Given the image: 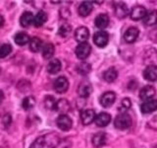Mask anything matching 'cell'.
Segmentation results:
<instances>
[{
	"mask_svg": "<svg viewBox=\"0 0 157 148\" xmlns=\"http://www.w3.org/2000/svg\"><path fill=\"white\" fill-rule=\"evenodd\" d=\"M3 100H4V93L0 90V103H2Z\"/></svg>",
	"mask_w": 157,
	"mask_h": 148,
	"instance_id": "cell-38",
	"label": "cell"
},
{
	"mask_svg": "<svg viewBox=\"0 0 157 148\" xmlns=\"http://www.w3.org/2000/svg\"><path fill=\"white\" fill-rule=\"evenodd\" d=\"M78 93L82 98H87L92 93V86L90 82H82L78 88Z\"/></svg>",
	"mask_w": 157,
	"mask_h": 148,
	"instance_id": "cell-16",
	"label": "cell"
},
{
	"mask_svg": "<svg viewBox=\"0 0 157 148\" xmlns=\"http://www.w3.org/2000/svg\"><path fill=\"white\" fill-rule=\"evenodd\" d=\"M139 34L140 31L136 27H131L124 34V39L128 43H132L136 41L137 37H139Z\"/></svg>",
	"mask_w": 157,
	"mask_h": 148,
	"instance_id": "cell-11",
	"label": "cell"
},
{
	"mask_svg": "<svg viewBox=\"0 0 157 148\" xmlns=\"http://www.w3.org/2000/svg\"><path fill=\"white\" fill-rule=\"evenodd\" d=\"M144 77L145 80L153 82L157 80V66L148 65L144 71Z\"/></svg>",
	"mask_w": 157,
	"mask_h": 148,
	"instance_id": "cell-13",
	"label": "cell"
},
{
	"mask_svg": "<svg viewBox=\"0 0 157 148\" xmlns=\"http://www.w3.org/2000/svg\"><path fill=\"white\" fill-rule=\"evenodd\" d=\"M90 38V31L86 27H80L76 30L75 32V39L76 41L80 43H86V41Z\"/></svg>",
	"mask_w": 157,
	"mask_h": 148,
	"instance_id": "cell-9",
	"label": "cell"
},
{
	"mask_svg": "<svg viewBox=\"0 0 157 148\" xmlns=\"http://www.w3.org/2000/svg\"><path fill=\"white\" fill-rule=\"evenodd\" d=\"M15 39V43H16L18 46H25V44H27L29 42V37L27 33H24V32H21V33H18L16 36L14 38Z\"/></svg>",
	"mask_w": 157,
	"mask_h": 148,
	"instance_id": "cell-28",
	"label": "cell"
},
{
	"mask_svg": "<svg viewBox=\"0 0 157 148\" xmlns=\"http://www.w3.org/2000/svg\"><path fill=\"white\" fill-rule=\"evenodd\" d=\"M157 110V99H150L145 101L140 106V111L142 113H150Z\"/></svg>",
	"mask_w": 157,
	"mask_h": 148,
	"instance_id": "cell-10",
	"label": "cell"
},
{
	"mask_svg": "<svg viewBox=\"0 0 157 148\" xmlns=\"http://www.w3.org/2000/svg\"><path fill=\"white\" fill-rule=\"evenodd\" d=\"M90 70H91V65L90 63L85 62V61L80 63L77 66V71L80 74H82V75H86V74L90 72Z\"/></svg>",
	"mask_w": 157,
	"mask_h": 148,
	"instance_id": "cell-31",
	"label": "cell"
},
{
	"mask_svg": "<svg viewBox=\"0 0 157 148\" xmlns=\"http://www.w3.org/2000/svg\"><path fill=\"white\" fill-rule=\"evenodd\" d=\"M47 21V15L44 11H39L36 16L33 17V25L36 27H41L42 25Z\"/></svg>",
	"mask_w": 157,
	"mask_h": 148,
	"instance_id": "cell-26",
	"label": "cell"
},
{
	"mask_svg": "<svg viewBox=\"0 0 157 148\" xmlns=\"http://www.w3.org/2000/svg\"><path fill=\"white\" fill-rule=\"evenodd\" d=\"M52 3H55V4H58V3H60V1H51Z\"/></svg>",
	"mask_w": 157,
	"mask_h": 148,
	"instance_id": "cell-40",
	"label": "cell"
},
{
	"mask_svg": "<svg viewBox=\"0 0 157 148\" xmlns=\"http://www.w3.org/2000/svg\"><path fill=\"white\" fill-rule=\"evenodd\" d=\"M132 106V102L129 98H125L123 99L122 102H121V106L119 108V111L122 112V113H126L127 110H129Z\"/></svg>",
	"mask_w": 157,
	"mask_h": 148,
	"instance_id": "cell-34",
	"label": "cell"
},
{
	"mask_svg": "<svg viewBox=\"0 0 157 148\" xmlns=\"http://www.w3.org/2000/svg\"><path fill=\"white\" fill-rule=\"evenodd\" d=\"M95 123L97 126L99 127H105L109 125V122L111 121V116L107 113H100L95 117Z\"/></svg>",
	"mask_w": 157,
	"mask_h": 148,
	"instance_id": "cell-12",
	"label": "cell"
},
{
	"mask_svg": "<svg viewBox=\"0 0 157 148\" xmlns=\"http://www.w3.org/2000/svg\"><path fill=\"white\" fill-rule=\"evenodd\" d=\"M94 24L98 29H105L109 25V17L107 14H99L95 18Z\"/></svg>",
	"mask_w": 157,
	"mask_h": 148,
	"instance_id": "cell-20",
	"label": "cell"
},
{
	"mask_svg": "<svg viewBox=\"0 0 157 148\" xmlns=\"http://www.w3.org/2000/svg\"><path fill=\"white\" fill-rule=\"evenodd\" d=\"M61 141V138L56 132H50L37 137L29 148H56Z\"/></svg>",
	"mask_w": 157,
	"mask_h": 148,
	"instance_id": "cell-1",
	"label": "cell"
},
{
	"mask_svg": "<svg viewBox=\"0 0 157 148\" xmlns=\"http://www.w3.org/2000/svg\"><path fill=\"white\" fill-rule=\"evenodd\" d=\"M95 117H96L95 112L93 110H90V109L85 110L81 113V120L85 125H90V123H91L95 120Z\"/></svg>",
	"mask_w": 157,
	"mask_h": 148,
	"instance_id": "cell-14",
	"label": "cell"
},
{
	"mask_svg": "<svg viewBox=\"0 0 157 148\" xmlns=\"http://www.w3.org/2000/svg\"><path fill=\"white\" fill-rule=\"evenodd\" d=\"M8 117H9V115H6V116H5L4 117H3V122H4V125H6V126L7 125H10V123H11V118H10V120H8L7 121V118H8Z\"/></svg>",
	"mask_w": 157,
	"mask_h": 148,
	"instance_id": "cell-37",
	"label": "cell"
},
{
	"mask_svg": "<svg viewBox=\"0 0 157 148\" xmlns=\"http://www.w3.org/2000/svg\"><path fill=\"white\" fill-rule=\"evenodd\" d=\"M56 123H57V126L63 131H68L69 130H71V127L73 125V121L71 120V117L65 115V113H63V115H60L58 117Z\"/></svg>",
	"mask_w": 157,
	"mask_h": 148,
	"instance_id": "cell-5",
	"label": "cell"
},
{
	"mask_svg": "<svg viewBox=\"0 0 157 148\" xmlns=\"http://www.w3.org/2000/svg\"><path fill=\"white\" fill-rule=\"evenodd\" d=\"M148 126L151 127L152 130H157V116L152 117L151 120L148 121Z\"/></svg>",
	"mask_w": 157,
	"mask_h": 148,
	"instance_id": "cell-36",
	"label": "cell"
},
{
	"mask_svg": "<svg viewBox=\"0 0 157 148\" xmlns=\"http://www.w3.org/2000/svg\"><path fill=\"white\" fill-rule=\"evenodd\" d=\"M154 95H155V89L151 85L144 86L140 92V98L142 101H148Z\"/></svg>",
	"mask_w": 157,
	"mask_h": 148,
	"instance_id": "cell-15",
	"label": "cell"
},
{
	"mask_svg": "<svg viewBox=\"0 0 157 148\" xmlns=\"http://www.w3.org/2000/svg\"><path fill=\"white\" fill-rule=\"evenodd\" d=\"M91 51V47L88 43H82L78 44L76 47V56L81 60H85V59L90 56Z\"/></svg>",
	"mask_w": 157,
	"mask_h": 148,
	"instance_id": "cell-3",
	"label": "cell"
},
{
	"mask_svg": "<svg viewBox=\"0 0 157 148\" xmlns=\"http://www.w3.org/2000/svg\"><path fill=\"white\" fill-rule=\"evenodd\" d=\"M69 109H70V104L65 99H60L58 102H56L55 107H54V110L60 113H66L69 111Z\"/></svg>",
	"mask_w": 157,
	"mask_h": 148,
	"instance_id": "cell-27",
	"label": "cell"
},
{
	"mask_svg": "<svg viewBox=\"0 0 157 148\" xmlns=\"http://www.w3.org/2000/svg\"><path fill=\"white\" fill-rule=\"evenodd\" d=\"M54 52H55V47L52 43H46L42 47V56L45 59H50L53 56Z\"/></svg>",
	"mask_w": 157,
	"mask_h": 148,
	"instance_id": "cell-29",
	"label": "cell"
},
{
	"mask_svg": "<svg viewBox=\"0 0 157 148\" xmlns=\"http://www.w3.org/2000/svg\"><path fill=\"white\" fill-rule=\"evenodd\" d=\"M115 14L119 19H124L129 15L128 6L123 2H119L115 5Z\"/></svg>",
	"mask_w": 157,
	"mask_h": 148,
	"instance_id": "cell-17",
	"label": "cell"
},
{
	"mask_svg": "<svg viewBox=\"0 0 157 148\" xmlns=\"http://www.w3.org/2000/svg\"><path fill=\"white\" fill-rule=\"evenodd\" d=\"M33 22V15L31 12H25L20 18V24L24 28L29 27Z\"/></svg>",
	"mask_w": 157,
	"mask_h": 148,
	"instance_id": "cell-25",
	"label": "cell"
},
{
	"mask_svg": "<svg viewBox=\"0 0 157 148\" xmlns=\"http://www.w3.org/2000/svg\"><path fill=\"white\" fill-rule=\"evenodd\" d=\"M43 46L42 41L37 37H33L29 39V49L33 52H38Z\"/></svg>",
	"mask_w": 157,
	"mask_h": 148,
	"instance_id": "cell-23",
	"label": "cell"
},
{
	"mask_svg": "<svg viewBox=\"0 0 157 148\" xmlns=\"http://www.w3.org/2000/svg\"><path fill=\"white\" fill-rule=\"evenodd\" d=\"M34 105H36V100H34V97H33V96L26 97L22 102V107L24 108V110H26V111H29V110H31V109H33L34 107Z\"/></svg>",
	"mask_w": 157,
	"mask_h": 148,
	"instance_id": "cell-30",
	"label": "cell"
},
{
	"mask_svg": "<svg viewBox=\"0 0 157 148\" xmlns=\"http://www.w3.org/2000/svg\"><path fill=\"white\" fill-rule=\"evenodd\" d=\"M117 77H118V72L115 67H110L104 72V74H103V78H104V80L108 83L114 82L117 79Z\"/></svg>",
	"mask_w": 157,
	"mask_h": 148,
	"instance_id": "cell-22",
	"label": "cell"
},
{
	"mask_svg": "<svg viewBox=\"0 0 157 148\" xmlns=\"http://www.w3.org/2000/svg\"><path fill=\"white\" fill-rule=\"evenodd\" d=\"M92 2H90V1H83L82 3H81V5L78 6V14L81 15L82 17H86L88 16L91 11H92Z\"/></svg>",
	"mask_w": 157,
	"mask_h": 148,
	"instance_id": "cell-19",
	"label": "cell"
},
{
	"mask_svg": "<svg viewBox=\"0 0 157 148\" xmlns=\"http://www.w3.org/2000/svg\"><path fill=\"white\" fill-rule=\"evenodd\" d=\"M153 148H157V145H156V146H154V147H153Z\"/></svg>",
	"mask_w": 157,
	"mask_h": 148,
	"instance_id": "cell-41",
	"label": "cell"
},
{
	"mask_svg": "<svg viewBox=\"0 0 157 148\" xmlns=\"http://www.w3.org/2000/svg\"><path fill=\"white\" fill-rule=\"evenodd\" d=\"M3 25H4V18L0 15V28H1Z\"/></svg>",
	"mask_w": 157,
	"mask_h": 148,
	"instance_id": "cell-39",
	"label": "cell"
},
{
	"mask_svg": "<svg viewBox=\"0 0 157 148\" xmlns=\"http://www.w3.org/2000/svg\"><path fill=\"white\" fill-rule=\"evenodd\" d=\"M144 19V24L146 26H153L157 24V11L156 10H152L149 13H146Z\"/></svg>",
	"mask_w": 157,
	"mask_h": 148,
	"instance_id": "cell-24",
	"label": "cell"
},
{
	"mask_svg": "<svg viewBox=\"0 0 157 148\" xmlns=\"http://www.w3.org/2000/svg\"><path fill=\"white\" fill-rule=\"evenodd\" d=\"M62 64L60 62V60L57 58H54L52 60H50V62L48 63L47 65V71L50 74H56L59 71L61 70Z\"/></svg>",
	"mask_w": 157,
	"mask_h": 148,
	"instance_id": "cell-21",
	"label": "cell"
},
{
	"mask_svg": "<svg viewBox=\"0 0 157 148\" xmlns=\"http://www.w3.org/2000/svg\"><path fill=\"white\" fill-rule=\"evenodd\" d=\"M132 117L129 113H122L120 115H118L115 117V121H114V125L116 128L118 130H127L132 125Z\"/></svg>",
	"mask_w": 157,
	"mask_h": 148,
	"instance_id": "cell-2",
	"label": "cell"
},
{
	"mask_svg": "<svg viewBox=\"0 0 157 148\" xmlns=\"http://www.w3.org/2000/svg\"><path fill=\"white\" fill-rule=\"evenodd\" d=\"M55 100H54V98L52 96H46L44 98V105L47 109H50V110H54V107H55Z\"/></svg>",
	"mask_w": 157,
	"mask_h": 148,
	"instance_id": "cell-35",
	"label": "cell"
},
{
	"mask_svg": "<svg viewBox=\"0 0 157 148\" xmlns=\"http://www.w3.org/2000/svg\"><path fill=\"white\" fill-rule=\"evenodd\" d=\"M146 9L144 6H140V5H137L135 6L132 9V11L130 12V16L131 19L134 20V21H140V20L144 19L146 15Z\"/></svg>",
	"mask_w": 157,
	"mask_h": 148,
	"instance_id": "cell-8",
	"label": "cell"
},
{
	"mask_svg": "<svg viewBox=\"0 0 157 148\" xmlns=\"http://www.w3.org/2000/svg\"><path fill=\"white\" fill-rule=\"evenodd\" d=\"M12 51V46L9 43H4L0 47V58L8 56Z\"/></svg>",
	"mask_w": 157,
	"mask_h": 148,
	"instance_id": "cell-32",
	"label": "cell"
},
{
	"mask_svg": "<svg viewBox=\"0 0 157 148\" xmlns=\"http://www.w3.org/2000/svg\"><path fill=\"white\" fill-rule=\"evenodd\" d=\"M69 88V81L66 77L64 76H60L58 77L55 82H54V89L57 93L63 94L65 93Z\"/></svg>",
	"mask_w": 157,
	"mask_h": 148,
	"instance_id": "cell-7",
	"label": "cell"
},
{
	"mask_svg": "<svg viewBox=\"0 0 157 148\" xmlns=\"http://www.w3.org/2000/svg\"><path fill=\"white\" fill-rule=\"evenodd\" d=\"M116 100V94L112 91L105 92L100 97V105L103 108H110Z\"/></svg>",
	"mask_w": 157,
	"mask_h": 148,
	"instance_id": "cell-6",
	"label": "cell"
},
{
	"mask_svg": "<svg viewBox=\"0 0 157 148\" xmlns=\"http://www.w3.org/2000/svg\"><path fill=\"white\" fill-rule=\"evenodd\" d=\"M106 141H107V136L104 132H98L92 137V144L96 148H99L102 147L103 145H105Z\"/></svg>",
	"mask_w": 157,
	"mask_h": 148,
	"instance_id": "cell-18",
	"label": "cell"
},
{
	"mask_svg": "<svg viewBox=\"0 0 157 148\" xmlns=\"http://www.w3.org/2000/svg\"><path fill=\"white\" fill-rule=\"evenodd\" d=\"M71 31H72V27L70 26V25H69V24H63L62 26L59 28L58 34L60 35L61 37L65 38L71 33Z\"/></svg>",
	"mask_w": 157,
	"mask_h": 148,
	"instance_id": "cell-33",
	"label": "cell"
},
{
	"mask_svg": "<svg viewBox=\"0 0 157 148\" xmlns=\"http://www.w3.org/2000/svg\"><path fill=\"white\" fill-rule=\"evenodd\" d=\"M109 41V35L105 31L96 32L93 36V42L98 47H104Z\"/></svg>",
	"mask_w": 157,
	"mask_h": 148,
	"instance_id": "cell-4",
	"label": "cell"
}]
</instances>
